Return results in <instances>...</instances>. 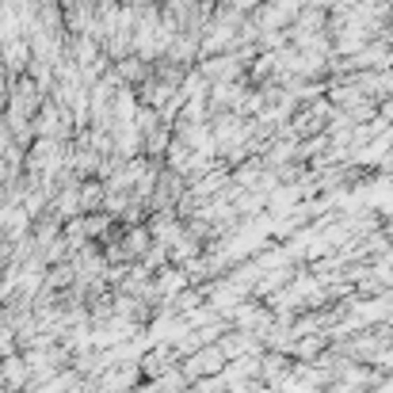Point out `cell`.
I'll use <instances>...</instances> for the list:
<instances>
[{"label":"cell","mask_w":393,"mask_h":393,"mask_svg":"<svg viewBox=\"0 0 393 393\" xmlns=\"http://www.w3.org/2000/svg\"><path fill=\"white\" fill-rule=\"evenodd\" d=\"M27 374H31V366H27V359H20V355H8L4 363H0V378L8 382V390H23L27 386Z\"/></svg>","instance_id":"6da1fadb"},{"label":"cell","mask_w":393,"mask_h":393,"mask_svg":"<svg viewBox=\"0 0 393 393\" xmlns=\"http://www.w3.org/2000/svg\"><path fill=\"white\" fill-rule=\"evenodd\" d=\"M126 386H134V366H114L96 382V393H122Z\"/></svg>","instance_id":"7a4b0ae2"},{"label":"cell","mask_w":393,"mask_h":393,"mask_svg":"<svg viewBox=\"0 0 393 393\" xmlns=\"http://www.w3.org/2000/svg\"><path fill=\"white\" fill-rule=\"evenodd\" d=\"M103 195H107V187H103V184H84V187H80V210H92Z\"/></svg>","instance_id":"3957f363"},{"label":"cell","mask_w":393,"mask_h":393,"mask_svg":"<svg viewBox=\"0 0 393 393\" xmlns=\"http://www.w3.org/2000/svg\"><path fill=\"white\" fill-rule=\"evenodd\" d=\"M126 244L134 249V256H138V252L145 249V233H142V229H134V237H126Z\"/></svg>","instance_id":"277c9868"}]
</instances>
